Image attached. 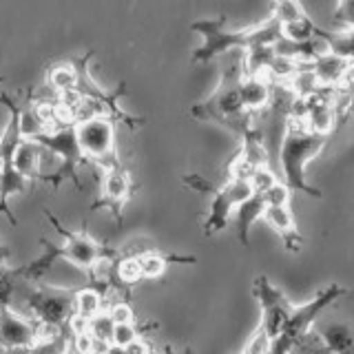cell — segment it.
I'll return each mask as SVG.
<instances>
[{
	"label": "cell",
	"mask_w": 354,
	"mask_h": 354,
	"mask_svg": "<svg viewBox=\"0 0 354 354\" xmlns=\"http://www.w3.org/2000/svg\"><path fill=\"white\" fill-rule=\"evenodd\" d=\"M191 31L204 38L202 47L193 51L195 64H206L217 55L226 51H252L257 47H272V44L283 36L281 22L274 16H268L259 25L246 29H226V16L195 20Z\"/></svg>",
	"instance_id": "1"
},
{
	"label": "cell",
	"mask_w": 354,
	"mask_h": 354,
	"mask_svg": "<svg viewBox=\"0 0 354 354\" xmlns=\"http://www.w3.org/2000/svg\"><path fill=\"white\" fill-rule=\"evenodd\" d=\"M243 77V55L239 53L232 60L224 73L217 88L206 100L191 106V115L199 122H213V124L224 127L239 140L248 138L257 124V113H248L241 104L239 84Z\"/></svg>",
	"instance_id": "2"
},
{
	"label": "cell",
	"mask_w": 354,
	"mask_h": 354,
	"mask_svg": "<svg viewBox=\"0 0 354 354\" xmlns=\"http://www.w3.org/2000/svg\"><path fill=\"white\" fill-rule=\"evenodd\" d=\"M330 136L310 131L301 120H295L288 115L286 131L279 144V171L283 175V182L297 193L310 195L313 199L321 197V191L306 182V169L317 155L326 149Z\"/></svg>",
	"instance_id": "3"
},
{
	"label": "cell",
	"mask_w": 354,
	"mask_h": 354,
	"mask_svg": "<svg viewBox=\"0 0 354 354\" xmlns=\"http://www.w3.org/2000/svg\"><path fill=\"white\" fill-rule=\"evenodd\" d=\"M44 217H47L49 224L62 235V239H64L62 246H51L47 239H42L40 243L47 250H44V254H42V257H38L36 261L22 266V268H16L18 270V277H27V279H38V277L44 270H47L55 259H66V261H71L75 268H80L84 274H91L93 266L100 259L109 257V254H115L113 250H109L104 243L95 241L91 235H88V232L64 228L60 221L51 215V210H44Z\"/></svg>",
	"instance_id": "4"
},
{
	"label": "cell",
	"mask_w": 354,
	"mask_h": 354,
	"mask_svg": "<svg viewBox=\"0 0 354 354\" xmlns=\"http://www.w3.org/2000/svg\"><path fill=\"white\" fill-rule=\"evenodd\" d=\"M182 182L197 193L210 195V210L204 221L206 237L217 235L219 230H224L228 226L230 210L237 208L241 202H246V199L254 193L250 180H246V177H228L224 184L215 186V184H210L206 177L191 173V175H184Z\"/></svg>",
	"instance_id": "5"
},
{
	"label": "cell",
	"mask_w": 354,
	"mask_h": 354,
	"mask_svg": "<svg viewBox=\"0 0 354 354\" xmlns=\"http://www.w3.org/2000/svg\"><path fill=\"white\" fill-rule=\"evenodd\" d=\"M0 104H5L9 111V122L0 136V215L9 219L11 226H18V219L9 208V197L18 195L27 188L29 180L14 166V151L22 142L20 133V106L7 93H0Z\"/></svg>",
	"instance_id": "6"
},
{
	"label": "cell",
	"mask_w": 354,
	"mask_h": 354,
	"mask_svg": "<svg viewBox=\"0 0 354 354\" xmlns=\"http://www.w3.org/2000/svg\"><path fill=\"white\" fill-rule=\"evenodd\" d=\"M343 295H348V288H343L339 283H330L324 290H319L310 301L301 306H292V313L288 317L281 335L272 339L270 352L283 354V352L301 348V343L310 337V332L317 326L319 317L324 315L332 304H337Z\"/></svg>",
	"instance_id": "7"
},
{
	"label": "cell",
	"mask_w": 354,
	"mask_h": 354,
	"mask_svg": "<svg viewBox=\"0 0 354 354\" xmlns=\"http://www.w3.org/2000/svg\"><path fill=\"white\" fill-rule=\"evenodd\" d=\"M36 142L44 151H49L53 158L60 160L58 169L49 175L42 173L40 180L51 184L53 191H58V188L62 186V182L71 180L77 191H82V184H80V180H77V169H80L82 164H88V160L82 153L80 140H77L75 122H66V124H58V127L40 133V136L36 138Z\"/></svg>",
	"instance_id": "8"
},
{
	"label": "cell",
	"mask_w": 354,
	"mask_h": 354,
	"mask_svg": "<svg viewBox=\"0 0 354 354\" xmlns=\"http://www.w3.org/2000/svg\"><path fill=\"white\" fill-rule=\"evenodd\" d=\"M77 140H80L82 153L88 162L104 169L122 164L115 149V120L109 115H100L93 120L75 122Z\"/></svg>",
	"instance_id": "9"
},
{
	"label": "cell",
	"mask_w": 354,
	"mask_h": 354,
	"mask_svg": "<svg viewBox=\"0 0 354 354\" xmlns=\"http://www.w3.org/2000/svg\"><path fill=\"white\" fill-rule=\"evenodd\" d=\"M27 304L31 313L36 315V321L55 324L69 332V321L75 315V290L40 283L29 292Z\"/></svg>",
	"instance_id": "10"
},
{
	"label": "cell",
	"mask_w": 354,
	"mask_h": 354,
	"mask_svg": "<svg viewBox=\"0 0 354 354\" xmlns=\"http://www.w3.org/2000/svg\"><path fill=\"white\" fill-rule=\"evenodd\" d=\"M252 295L259 301V308H261V321H259L257 328L261 332H266L270 339H277L281 335V330L286 326L288 317H290L295 304L268 279V277H263V274L254 279Z\"/></svg>",
	"instance_id": "11"
},
{
	"label": "cell",
	"mask_w": 354,
	"mask_h": 354,
	"mask_svg": "<svg viewBox=\"0 0 354 354\" xmlns=\"http://www.w3.org/2000/svg\"><path fill=\"white\" fill-rule=\"evenodd\" d=\"M133 193V180L129 171L122 164L104 169V180H102V191H100L97 199L86 208V215L95 213V210L104 208L115 217L118 226H122V213Z\"/></svg>",
	"instance_id": "12"
},
{
	"label": "cell",
	"mask_w": 354,
	"mask_h": 354,
	"mask_svg": "<svg viewBox=\"0 0 354 354\" xmlns=\"http://www.w3.org/2000/svg\"><path fill=\"white\" fill-rule=\"evenodd\" d=\"M36 343L38 321L25 319L9 304L0 306V350H36Z\"/></svg>",
	"instance_id": "13"
},
{
	"label": "cell",
	"mask_w": 354,
	"mask_h": 354,
	"mask_svg": "<svg viewBox=\"0 0 354 354\" xmlns=\"http://www.w3.org/2000/svg\"><path fill=\"white\" fill-rule=\"evenodd\" d=\"M261 219L281 237L283 246L288 250L290 252L301 250L304 237H301V232H299V226H297V219H295L290 204H268L263 208Z\"/></svg>",
	"instance_id": "14"
},
{
	"label": "cell",
	"mask_w": 354,
	"mask_h": 354,
	"mask_svg": "<svg viewBox=\"0 0 354 354\" xmlns=\"http://www.w3.org/2000/svg\"><path fill=\"white\" fill-rule=\"evenodd\" d=\"M241 104L248 113H261L270 104L272 97V80L263 71L259 73H243L239 84Z\"/></svg>",
	"instance_id": "15"
},
{
	"label": "cell",
	"mask_w": 354,
	"mask_h": 354,
	"mask_svg": "<svg viewBox=\"0 0 354 354\" xmlns=\"http://www.w3.org/2000/svg\"><path fill=\"white\" fill-rule=\"evenodd\" d=\"M350 58H346V55H339L335 51H328L324 53L321 58H317L315 62H308L310 66H313V71L317 75V80L321 86L326 88H337L343 80V75H346L348 66H350Z\"/></svg>",
	"instance_id": "16"
},
{
	"label": "cell",
	"mask_w": 354,
	"mask_h": 354,
	"mask_svg": "<svg viewBox=\"0 0 354 354\" xmlns=\"http://www.w3.org/2000/svg\"><path fill=\"white\" fill-rule=\"evenodd\" d=\"M140 270H142V279H158L166 272L171 263H195L197 259L193 254H166L160 250H142L136 254Z\"/></svg>",
	"instance_id": "17"
},
{
	"label": "cell",
	"mask_w": 354,
	"mask_h": 354,
	"mask_svg": "<svg viewBox=\"0 0 354 354\" xmlns=\"http://www.w3.org/2000/svg\"><path fill=\"white\" fill-rule=\"evenodd\" d=\"M42 147L36 140H27L22 138V142L16 147L14 151V166L16 171L22 173L27 180H40L42 173H40V155H42Z\"/></svg>",
	"instance_id": "18"
},
{
	"label": "cell",
	"mask_w": 354,
	"mask_h": 354,
	"mask_svg": "<svg viewBox=\"0 0 354 354\" xmlns=\"http://www.w3.org/2000/svg\"><path fill=\"white\" fill-rule=\"evenodd\" d=\"M263 208H266V199L261 193H252L246 202H241L237 206V235L239 241L243 246H250V237H248V230L257 219H261L263 215Z\"/></svg>",
	"instance_id": "19"
},
{
	"label": "cell",
	"mask_w": 354,
	"mask_h": 354,
	"mask_svg": "<svg viewBox=\"0 0 354 354\" xmlns=\"http://www.w3.org/2000/svg\"><path fill=\"white\" fill-rule=\"evenodd\" d=\"M317 328H319L321 341L326 343V350H330V352L354 350V332L350 330V326L337 321V324H324V326L317 324Z\"/></svg>",
	"instance_id": "20"
},
{
	"label": "cell",
	"mask_w": 354,
	"mask_h": 354,
	"mask_svg": "<svg viewBox=\"0 0 354 354\" xmlns=\"http://www.w3.org/2000/svg\"><path fill=\"white\" fill-rule=\"evenodd\" d=\"M104 297H106L104 290L95 283L82 288V290H75V313L86 319L95 317L97 313H102L106 306Z\"/></svg>",
	"instance_id": "21"
},
{
	"label": "cell",
	"mask_w": 354,
	"mask_h": 354,
	"mask_svg": "<svg viewBox=\"0 0 354 354\" xmlns=\"http://www.w3.org/2000/svg\"><path fill=\"white\" fill-rule=\"evenodd\" d=\"M77 82V69L73 62H60L47 71V88H51L53 95H58L66 88H73Z\"/></svg>",
	"instance_id": "22"
},
{
	"label": "cell",
	"mask_w": 354,
	"mask_h": 354,
	"mask_svg": "<svg viewBox=\"0 0 354 354\" xmlns=\"http://www.w3.org/2000/svg\"><path fill=\"white\" fill-rule=\"evenodd\" d=\"M270 16H274L281 22V27L286 25H297V22L310 20L308 11L304 9L301 0H272Z\"/></svg>",
	"instance_id": "23"
},
{
	"label": "cell",
	"mask_w": 354,
	"mask_h": 354,
	"mask_svg": "<svg viewBox=\"0 0 354 354\" xmlns=\"http://www.w3.org/2000/svg\"><path fill=\"white\" fill-rule=\"evenodd\" d=\"M115 277H118V283L124 288V290H131L133 286L142 281V270H140L136 254H127V257L115 261Z\"/></svg>",
	"instance_id": "24"
},
{
	"label": "cell",
	"mask_w": 354,
	"mask_h": 354,
	"mask_svg": "<svg viewBox=\"0 0 354 354\" xmlns=\"http://www.w3.org/2000/svg\"><path fill=\"white\" fill-rule=\"evenodd\" d=\"M113 328H115V321L109 317L106 310L88 319V332H91V337L97 343H111V339H113ZM111 346H113V343H111Z\"/></svg>",
	"instance_id": "25"
},
{
	"label": "cell",
	"mask_w": 354,
	"mask_h": 354,
	"mask_svg": "<svg viewBox=\"0 0 354 354\" xmlns=\"http://www.w3.org/2000/svg\"><path fill=\"white\" fill-rule=\"evenodd\" d=\"M138 337H142V335H140V328H138L136 321H124V324H115L111 343H113V350L124 352V348L129 346V343L136 341Z\"/></svg>",
	"instance_id": "26"
},
{
	"label": "cell",
	"mask_w": 354,
	"mask_h": 354,
	"mask_svg": "<svg viewBox=\"0 0 354 354\" xmlns=\"http://www.w3.org/2000/svg\"><path fill=\"white\" fill-rule=\"evenodd\" d=\"M104 310L109 313V317L115 321V324H124V321H136V310L129 304L127 297H120L115 301H109L104 306Z\"/></svg>",
	"instance_id": "27"
},
{
	"label": "cell",
	"mask_w": 354,
	"mask_h": 354,
	"mask_svg": "<svg viewBox=\"0 0 354 354\" xmlns=\"http://www.w3.org/2000/svg\"><path fill=\"white\" fill-rule=\"evenodd\" d=\"M332 18H335V22H339V25L354 31V0H339L337 9L332 11Z\"/></svg>",
	"instance_id": "28"
},
{
	"label": "cell",
	"mask_w": 354,
	"mask_h": 354,
	"mask_svg": "<svg viewBox=\"0 0 354 354\" xmlns=\"http://www.w3.org/2000/svg\"><path fill=\"white\" fill-rule=\"evenodd\" d=\"M270 346H272V339L261 332L259 328L252 332L248 343L243 346V352H250V354H263V352H270Z\"/></svg>",
	"instance_id": "29"
},
{
	"label": "cell",
	"mask_w": 354,
	"mask_h": 354,
	"mask_svg": "<svg viewBox=\"0 0 354 354\" xmlns=\"http://www.w3.org/2000/svg\"><path fill=\"white\" fill-rule=\"evenodd\" d=\"M71 348L77 352H93L95 350V339L91 337V332H75L73 335V343Z\"/></svg>",
	"instance_id": "30"
},
{
	"label": "cell",
	"mask_w": 354,
	"mask_h": 354,
	"mask_svg": "<svg viewBox=\"0 0 354 354\" xmlns=\"http://www.w3.org/2000/svg\"><path fill=\"white\" fill-rule=\"evenodd\" d=\"M149 350H151V346L144 341V337H138L136 341H131L129 346L124 348V352H149Z\"/></svg>",
	"instance_id": "31"
}]
</instances>
